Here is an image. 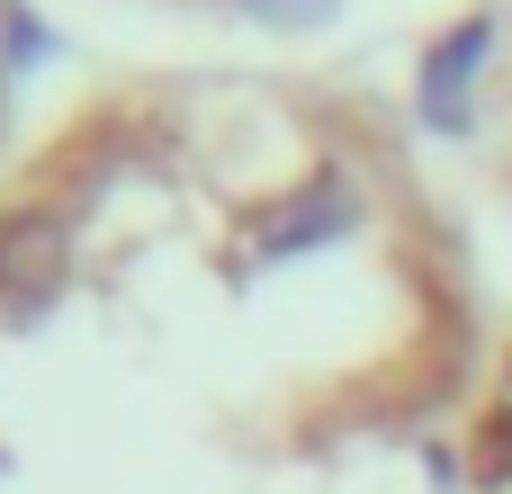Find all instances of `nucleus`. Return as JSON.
Returning a JSON list of instances; mask_svg holds the SVG:
<instances>
[{"instance_id":"nucleus-2","label":"nucleus","mask_w":512,"mask_h":494,"mask_svg":"<svg viewBox=\"0 0 512 494\" xmlns=\"http://www.w3.org/2000/svg\"><path fill=\"white\" fill-rule=\"evenodd\" d=\"M486 54H495V18H459V27L423 54V81H414L423 126H441V135H459V126H468V99H477Z\"/></svg>"},{"instance_id":"nucleus-4","label":"nucleus","mask_w":512,"mask_h":494,"mask_svg":"<svg viewBox=\"0 0 512 494\" xmlns=\"http://www.w3.org/2000/svg\"><path fill=\"white\" fill-rule=\"evenodd\" d=\"M252 18H270V27H324L342 0H243Z\"/></svg>"},{"instance_id":"nucleus-1","label":"nucleus","mask_w":512,"mask_h":494,"mask_svg":"<svg viewBox=\"0 0 512 494\" xmlns=\"http://www.w3.org/2000/svg\"><path fill=\"white\" fill-rule=\"evenodd\" d=\"M72 288V225L54 207H9L0 216V315L36 324Z\"/></svg>"},{"instance_id":"nucleus-3","label":"nucleus","mask_w":512,"mask_h":494,"mask_svg":"<svg viewBox=\"0 0 512 494\" xmlns=\"http://www.w3.org/2000/svg\"><path fill=\"white\" fill-rule=\"evenodd\" d=\"M360 216V198L342 180H306V198H288L279 216H261V252H306L315 234H342Z\"/></svg>"}]
</instances>
